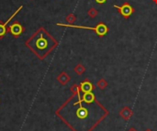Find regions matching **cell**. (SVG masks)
<instances>
[{
  "instance_id": "1",
  "label": "cell",
  "mask_w": 157,
  "mask_h": 131,
  "mask_svg": "<svg viewBox=\"0 0 157 131\" xmlns=\"http://www.w3.org/2000/svg\"><path fill=\"white\" fill-rule=\"evenodd\" d=\"M26 46L40 59L44 60L58 45V41L52 37L43 27H40L26 40Z\"/></svg>"
},
{
  "instance_id": "2",
  "label": "cell",
  "mask_w": 157,
  "mask_h": 131,
  "mask_svg": "<svg viewBox=\"0 0 157 131\" xmlns=\"http://www.w3.org/2000/svg\"><path fill=\"white\" fill-rule=\"evenodd\" d=\"M57 26H62V27H66V28H84V29H90L94 30L99 37L105 36L109 32V28L104 24V23H99L96 27H86V26H77V25H73V24H63V23H57Z\"/></svg>"
},
{
  "instance_id": "3",
  "label": "cell",
  "mask_w": 157,
  "mask_h": 131,
  "mask_svg": "<svg viewBox=\"0 0 157 131\" xmlns=\"http://www.w3.org/2000/svg\"><path fill=\"white\" fill-rule=\"evenodd\" d=\"M114 7H116L120 14L124 17V18H129L131 17V15L134 12V9L133 7L128 3V2H125L121 6H119L117 5H114Z\"/></svg>"
},
{
  "instance_id": "4",
  "label": "cell",
  "mask_w": 157,
  "mask_h": 131,
  "mask_svg": "<svg viewBox=\"0 0 157 131\" xmlns=\"http://www.w3.org/2000/svg\"><path fill=\"white\" fill-rule=\"evenodd\" d=\"M7 30L12 34V36H14V38H17L24 32V28L21 24H19L17 21H16L9 26Z\"/></svg>"
},
{
  "instance_id": "5",
  "label": "cell",
  "mask_w": 157,
  "mask_h": 131,
  "mask_svg": "<svg viewBox=\"0 0 157 131\" xmlns=\"http://www.w3.org/2000/svg\"><path fill=\"white\" fill-rule=\"evenodd\" d=\"M22 8H23V6H19V7H18V8H17V10H16V11L11 15V17H8V19H7L6 22L1 23L2 21H0V39H3V37H4V36H5V34L6 33V31H7V29H6V25L8 24V22H9V21H10V20H11V19H12V18H13V17H15V16H16V15H17V14L21 10V9H22Z\"/></svg>"
},
{
  "instance_id": "6",
  "label": "cell",
  "mask_w": 157,
  "mask_h": 131,
  "mask_svg": "<svg viewBox=\"0 0 157 131\" xmlns=\"http://www.w3.org/2000/svg\"><path fill=\"white\" fill-rule=\"evenodd\" d=\"M119 115L121 118H122L124 120L127 121L133 116V111L132 110V108L130 107H124L120 110Z\"/></svg>"
},
{
  "instance_id": "7",
  "label": "cell",
  "mask_w": 157,
  "mask_h": 131,
  "mask_svg": "<svg viewBox=\"0 0 157 131\" xmlns=\"http://www.w3.org/2000/svg\"><path fill=\"white\" fill-rule=\"evenodd\" d=\"M79 86H80V91H82L84 94L85 93H90L95 89V86L92 84V83H90L88 81V79H86L84 82H82Z\"/></svg>"
},
{
  "instance_id": "8",
  "label": "cell",
  "mask_w": 157,
  "mask_h": 131,
  "mask_svg": "<svg viewBox=\"0 0 157 131\" xmlns=\"http://www.w3.org/2000/svg\"><path fill=\"white\" fill-rule=\"evenodd\" d=\"M56 80L62 84V85H66L70 81H71V77L68 73H66L65 72H62L56 78Z\"/></svg>"
},
{
  "instance_id": "9",
  "label": "cell",
  "mask_w": 157,
  "mask_h": 131,
  "mask_svg": "<svg viewBox=\"0 0 157 131\" xmlns=\"http://www.w3.org/2000/svg\"><path fill=\"white\" fill-rule=\"evenodd\" d=\"M82 101L87 105L93 103V102H96V97H95V95L90 92V93H85L83 95V98H82Z\"/></svg>"
},
{
  "instance_id": "10",
  "label": "cell",
  "mask_w": 157,
  "mask_h": 131,
  "mask_svg": "<svg viewBox=\"0 0 157 131\" xmlns=\"http://www.w3.org/2000/svg\"><path fill=\"white\" fill-rule=\"evenodd\" d=\"M74 72H75L76 74H78V75H82V74L86 72V68H85V66H84L83 64L79 63V64H77V65L74 68Z\"/></svg>"
},
{
  "instance_id": "11",
  "label": "cell",
  "mask_w": 157,
  "mask_h": 131,
  "mask_svg": "<svg viewBox=\"0 0 157 131\" xmlns=\"http://www.w3.org/2000/svg\"><path fill=\"white\" fill-rule=\"evenodd\" d=\"M108 85H109L108 82H107L105 79H103V78L99 79V80L97 82V86H98V88H99L100 90L106 89V88L108 87Z\"/></svg>"
},
{
  "instance_id": "12",
  "label": "cell",
  "mask_w": 157,
  "mask_h": 131,
  "mask_svg": "<svg viewBox=\"0 0 157 131\" xmlns=\"http://www.w3.org/2000/svg\"><path fill=\"white\" fill-rule=\"evenodd\" d=\"M98 10H97L96 8H94V7H91V8L87 11V15H88L89 17H91V18H95V17L98 16Z\"/></svg>"
},
{
  "instance_id": "13",
  "label": "cell",
  "mask_w": 157,
  "mask_h": 131,
  "mask_svg": "<svg viewBox=\"0 0 157 131\" xmlns=\"http://www.w3.org/2000/svg\"><path fill=\"white\" fill-rule=\"evenodd\" d=\"M65 20H66V22H68V24H73V23L75 22L76 17H75L74 14H69V15H67V17H65Z\"/></svg>"
},
{
  "instance_id": "14",
  "label": "cell",
  "mask_w": 157,
  "mask_h": 131,
  "mask_svg": "<svg viewBox=\"0 0 157 131\" xmlns=\"http://www.w3.org/2000/svg\"><path fill=\"white\" fill-rule=\"evenodd\" d=\"M107 0H96V2L98 3V4H103V3H105Z\"/></svg>"
},
{
  "instance_id": "15",
  "label": "cell",
  "mask_w": 157,
  "mask_h": 131,
  "mask_svg": "<svg viewBox=\"0 0 157 131\" xmlns=\"http://www.w3.org/2000/svg\"><path fill=\"white\" fill-rule=\"evenodd\" d=\"M127 131H138L136 129H134V128H131V129H129Z\"/></svg>"
},
{
  "instance_id": "16",
  "label": "cell",
  "mask_w": 157,
  "mask_h": 131,
  "mask_svg": "<svg viewBox=\"0 0 157 131\" xmlns=\"http://www.w3.org/2000/svg\"><path fill=\"white\" fill-rule=\"evenodd\" d=\"M153 2H154L155 5H157V0H153Z\"/></svg>"
},
{
  "instance_id": "17",
  "label": "cell",
  "mask_w": 157,
  "mask_h": 131,
  "mask_svg": "<svg viewBox=\"0 0 157 131\" xmlns=\"http://www.w3.org/2000/svg\"><path fill=\"white\" fill-rule=\"evenodd\" d=\"M144 131H153L152 129H145Z\"/></svg>"
}]
</instances>
